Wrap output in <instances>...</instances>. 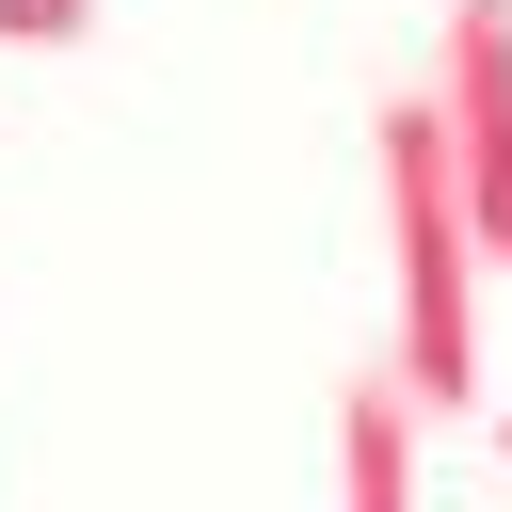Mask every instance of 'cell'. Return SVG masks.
<instances>
[{
  "mask_svg": "<svg viewBox=\"0 0 512 512\" xmlns=\"http://www.w3.org/2000/svg\"><path fill=\"white\" fill-rule=\"evenodd\" d=\"M368 176H384V368L416 416H480V224H464V176H448V112L432 80L368 112Z\"/></svg>",
  "mask_w": 512,
  "mask_h": 512,
  "instance_id": "1",
  "label": "cell"
},
{
  "mask_svg": "<svg viewBox=\"0 0 512 512\" xmlns=\"http://www.w3.org/2000/svg\"><path fill=\"white\" fill-rule=\"evenodd\" d=\"M432 112H448V176L480 256L512 272V0H448L432 16Z\"/></svg>",
  "mask_w": 512,
  "mask_h": 512,
  "instance_id": "2",
  "label": "cell"
},
{
  "mask_svg": "<svg viewBox=\"0 0 512 512\" xmlns=\"http://www.w3.org/2000/svg\"><path fill=\"white\" fill-rule=\"evenodd\" d=\"M416 400H400V368H352L336 384V512H416Z\"/></svg>",
  "mask_w": 512,
  "mask_h": 512,
  "instance_id": "3",
  "label": "cell"
},
{
  "mask_svg": "<svg viewBox=\"0 0 512 512\" xmlns=\"http://www.w3.org/2000/svg\"><path fill=\"white\" fill-rule=\"evenodd\" d=\"M96 0H0V48H80Z\"/></svg>",
  "mask_w": 512,
  "mask_h": 512,
  "instance_id": "4",
  "label": "cell"
},
{
  "mask_svg": "<svg viewBox=\"0 0 512 512\" xmlns=\"http://www.w3.org/2000/svg\"><path fill=\"white\" fill-rule=\"evenodd\" d=\"M496 464H512V416H496Z\"/></svg>",
  "mask_w": 512,
  "mask_h": 512,
  "instance_id": "5",
  "label": "cell"
}]
</instances>
